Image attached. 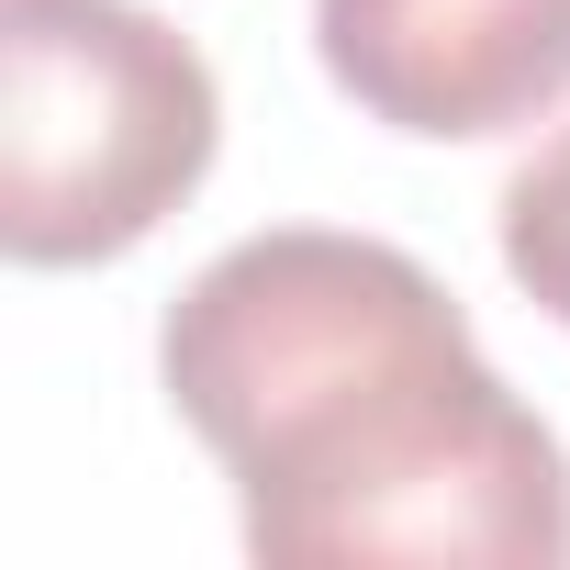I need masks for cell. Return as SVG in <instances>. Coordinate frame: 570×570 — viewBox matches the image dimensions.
Returning <instances> with one entry per match:
<instances>
[{
    "label": "cell",
    "mask_w": 570,
    "mask_h": 570,
    "mask_svg": "<svg viewBox=\"0 0 570 570\" xmlns=\"http://www.w3.org/2000/svg\"><path fill=\"white\" fill-rule=\"evenodd\" d=\"M179 425L224 459L268 570H559L570 459L470 347L448 279L381 235L268 224L157 336Z\"/></svg>",
    "instance_id": "cell-1"
},
{
    "label": "cell",
    "mask_w": 570,
    "mask_h": 570,
    "mask_svg": "<svg viewBox=\"0 0 570 570\" xmlns=\"http://www.w3.org/2000/svg\"><path fill=\"white\" fill-rule=\"evenodd\" d=\"M224 90L146 0H0V246L101 268L213 168Z\"/></svg>",
    "instance_id": "cell-2"
},
{
    "label": "cell",
    "mask_w": 570,
    "mask_h": 570,
    "mask_svg": "<svg viewBox=\"0 0 570 570\" xmlns=\"http://www.w3.org/2000/svg\"><path fill=\"white\" fill-rule=\"evenodd\" d=\"M325 79L425 146H481L570 101V0H314Z\"/></svg>",
    "instance_id": "cell-3"
},
{
    "label": "cell",
    "mask_w": 570,
    "mask_h": 570,
    "mask_svg": "<svg viewBox=\"0 0 570 570\" xmlns=\"http://www.w3.org/2000/svg\"><path fill=\"white\" fill-rule=\"evenodd\" d=\"M503 268L548 325H570V124L503 179Z\"/></svg>",
    "instance_id": "cell-4"
}]
</instances>
